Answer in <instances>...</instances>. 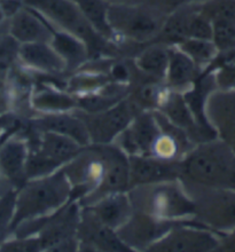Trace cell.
<instances>
[{
    "label": "cell",
    "instance_id": "obj_1",
    "mask_svg": "<svg viewBox=\"0 0 235 252\" xmlns=\"http://www.w3.org/2000/svg\"><path fill=\"white\" fill-rule=\"evenodd\" d=\"M62 170L71 186V199L80 206L130 188L129 156L115 143L83 147Z\"/></svg>",
    "mask_w": 235,
    "mask_h": 252
},
{
    "label": "cell",
    "instance_id": "obj_2",
    "mask_svg": "<svg viewBox=\"0 0 235 252\" xmlns=\"http://www.w3.org/2000/svg\"><path fill=\"white\" fill-rule=\"evenodd\" d=\"M23 5L39 13L54 29L78 37L86 44L90 60L123 58L118 45L106 39L91 26L72 0H22Z\"/></svg>",
    "mask_w": 235,
    "mask_h": 252
},
{
    "label": "cell",
    "instance_id": "obj_3",
    "mask_svg": "<svg viewBox=\"0 0 235 252\" xmlns=\"http://www.w3.org/2000/svg\"><path fill=\"white\" fill-rule=\"evenodd\" d=\"M70 201H72L71 186L62 167L47 176L28 179L16 191L10 232L21 222L57 212Z\"/></svg>",
    "mask_w": 235,
    "mask_h": 252
},
{
    "label": "cell",
    "instance_id": "obj_4",
    "mask_svg": "<svg viewBox=\"0 0 235 252\" xmlns=\"http://www.w3.org/2000/svg\"><path fill=\"white\" fill-rule=\"evenodd\" d=\"M235 153L218 138L195 145L180 160V178L204 187L231 188Z\"/></svg>",
    "mask_w": 235,
    "mask_h": 252
},
{
    "label": "cell",
    "instance_id": "obj_5",
    "mask_svg": "<svg viewBox=\"0 0 235 252\" xmlns=\"http://www.w3.org/2000/svg\"><path fill=\"white\" fill-rule=\"evenodd\" d=\"M128 194L133 210L159 220L179 222L194 219V203L179 179L139 185L130 188Z\"/></svg>",
    "mask_w": 235,
    "mask_h": 252
},
{
    "label": "cell",
    "instance_id": "obj_6",
    "mask_svg": "<svg viewBox=\"0 0 235 252\" xmlns=\"http://www.w3.org/2000/svg\"><path fill=\"white\" fill-rule=\"evenodd\" d=\"M79 217L78 202L70 201L50 216L19 223L8 236H37L41 251H78Z\"/></svg>",
    "mask_w": 235,
    "mask_h": 252
},
{
    "label": "cell",
    "instance_id": "obj_7",
    "mask_svg": "<svg viewBox=\"0 0 235 252\" xmlns=\"http://www.w3.org/2000/svg\"><path fill=\"white\" fill-rule=\"evenodd\" d=\"M167 17L145 2L136 5H108L107 20L115 44L141 47L154 43Z\"/></svg>",
    "mask_w": 235,
    "mask_h": 252
},
{
    "label": "cell",
    "instance_id": "obj_8",
    "mask_svg": "<svg viewBox=\"0 0 235 252\" xmlns=\"http://www.w3.org/2000/svg\"><path fill=\"white\" fill-rule=\"evenodd\" d=\"M180 181L194 203L195 221L219 235L235 229L234 189L204 187Z\"/></svg>",
    "mask_w": 235,
    "mask_h": 252
},
{
    "label": "cell",
    "instance_id": "obj_9",
    "mask_svg": "<svg viewBox=\"0 0 235 252\" xmlns=\"http://www.w3.org/2000/svg\"><path fill=\"white\" fill-rule=\"evenodd\" d=\"M75 113L85 125L91 143L96 145L113 143L119 133L124 131L126 126L131 123L135 114H138L128 97L106 110L86 113L76 109Z\"/></svg>",
    "mask_w": 235,
    "mask_h": 252
},
{
    "label": "cell",
    "instance_id": "obj_10",
    "mask_svg": "<svg viewBox=\"0 0 235 252\" xmlns=\"http://www.w3.org/2000/svg\"><path fill=\"white\" fill-rule=\"evenodd\" d=\"M219 234L193 220L177 222L148 251H217Z\"/></svg>",
    "mask_w": 235,
    "mask_h": 252
},
{
    "label": "cell",
    "instance_id": "obj_11",
    "mask_svg": "<svg viewBox=\"0 0 235 252\" xmlns=\"http://www.w3.org/2000/svg\"><path fill=\"white\" fill-rule=\"evenodd\" d=\"M161 132L155 110L140 111L113 143L128 156H152Z\"/></svg>",
    "mask_w": 235,
    "mask_h": 252
},
{
    "label": "cell",
    "instance_id": "obj_12",
    "mask_svg": "<svg viewBox=\"0 0 235 252\" xmlns=\"http://www.w3.org/2000/svg\"><path fill=\"white\" fill-rule=\"evenodd\" d=\"M176 223L163 221L133 210L131 217L116 230V234L130 251H148L149 248L166 235Z\"/></svg>",
    "mask_w": 235,
    "mask_h": 252
},
{
    "label": "cell",
    "instance_id": "obj_13",
    "mask_svg": "<svg viewBox=\"0 0 235 252\" xmlns=\"http://www.w3.org/2000/svg\"><path fill=\"white\" fill-rule=\"evenodd\" d=\"M77 240L78 251H130L116 232L103 225L85 206H80Z\"/></svg>",
    "mask_w": 235,
    "mask_h": 252
},
{
    "label": "cell",
    "instance_id": "obj_14",
    "mask_svg": "<svg viewBox=\"0 0 235 252\" xmlns=\"http://www.w3.org/2000/svg\"><path fill=\"white\" fill-rule=\"evenodd\" d=\"M205 116L217 138L235 153V89L215 90L205 102Z\"/></svg>",
    "mask_w": 235,
    "mask_h": 252
},
{
    "label": "cell",
    "instance_id": "obj_15",
    "mask_svg": "<svg viewBox=\"0 0 235 252\" xmlns=\"http://www.w3.org/2000/svg\"><path fill=\"white\" fill-rule=\"evenodd\" d=\"M129 178L130 188L176 180L180 178V160H164L153 156H129Z\"/></svg>",
    "mask_w": 235,
    "mask_h": 252
},
{
    "label": "cell",
    "instance_id": "obj_16",
    "mask_svg": "<svg viewBox=\"0 0 235 252\" xmlns=\"http://www.w3.org/2000/svg\"><path fill=\"white\" fill-rule=\"evenodd\" d=\"M7 31L17 43H50L53 29L36 10L23 6L8 20Z\"/></svg>",
    "mask_w": 235,
    "mask_h": 252
},
{
    "label": "cell",
    "instance_id": "obj_17",
    "mask_svg": "<svg viewBox=\"0 0 235 252\" xmlns=\"http://www.w3.org/2000/svg\"><path fill=\"white\" fill-rule=\"evenodd\" d=\"M30 106L34 115L68 113L77 109V100L75 95L53 83L34 80Z\"/></svg>",
    "mask_w": 235,
    "mask_h": 252
},
{
    "label": "cell",
    "instance_id": "obj_18",
    "mask_svg": "<svg viewBox=\"0 0 235 252\" xmlns=\"http://www.w3.org/2000/svg\"><path fill=\"white\" fill-rule=\"evenodd\" d=\"M31 126L40 131H51L65 135L85 147L91 145L89 132L80 117L73 111L57 114H38L28 118Z\"/></svg>",
    "mask_w": 235,
    "mask_h": 252
},
{
    "label": "cell",
    "instance_id": "obj_19",
    "mask_svg": "<svg viewBox=\"0 0 235 252\" xmlns=\"http://www.w3.org/2000/svg\"><path fill=\"white\" fill-rule=\"evenodd\" d=\"M19 63L38 75H67L65 62L50 43L21 44Z\"/></svg>",
    "mask_w": 235,
    "mask_h": 252
},
{
    "label": "cell",
    "instance_id": "obj_20",
    "mask_svg": "<svg viewBox=\"0 0 235 252\" xmlns=\"http://www.w3.org/2000/svg\"><path fill=\"white\" fill-rule=\"evenodd\" d=\"M85 208L89 209L103 225L115 232L128 221L133 212L128 191L113 192L103 196Z\"/></svg>",
    "mask_w": 235,
    "mask_h": 252
},
{
    "label": "cell",
    "instance_id": "obj_21",
    "mask_svg": "<svg viewBox=\"0 0 235 252\" xmlns=\"http://www.w3.org/2000/svg\"><path fill=\"white\" fill-rule=\"evenodd\" d=\"M202 70L188 55L176 46L170 45V57L164 83L170 90L185 92L196 82Z\"/></svg>",
    "mask_w": 235,
    "mask_h": 252
},
{
    "label": "cell",
    "instance_id": "obj_22",
    "mask_svg": "<svg viewBox=\"0 0 235 252\" xmlns=\"http://www.w3.org/2000/svg\"><path fill=\"white\" fill-rule=\"evenodd\" d=\"M52 29L53 34L50 44L65 62L67 75L77 71L90 61L89 50L82 39L66 31Z\"/></svg>",
    "mask_w": 235,
    "mask_h": 252
},
{
    "label": "cell",
    "instance_id": "obj_23",
    "mask_svg": "<svg viewBox=\"0 0 235 252\" xmlns=\"http://www.w3.org/2000/svg\"><path fill=\"white\" fill-rule=\"evenodd\" d=\"M169 57L170 45L152 43L140 47L131 59L135 68L143 75L164 82Z\"/></svg>",
    "mask_w": 235,
    "mask_h": 252
},
{
    "label": "cell",
    "instance_id": "obj_24",
    "mask_svg": "<svg viewBox=\"0 0 235 252\" xmlns=\"http://www.w3.org/2000/svg\"><path fill=\"white\" fill-rule=\"evenodd\" d=\"M98 33L115 44V37L107 20L108 3L102 0H72Z\"/></svg>",
    "mask_w": 235,
    "mask_h": 252
},
{
    "label": "cell",
    "instance_id": "obj_25",
    "mask_svg": "<svg viewBox=\"0 0 235 252\" xmlns=\"http://www.w3.org/2000/svg\"><path fill=\"white\" fill-rule=\"evenodd\" d=\"M176 46L192 59L202 71L208 68L218 55V50L212 40L187 38L181 40Z\"/></svg>",
    "mask_w": 235,
    "mask_h": 252
},
{
    "label": "cell",
    "instance_id": "obj_26",
    "mask_svg": "<svg viewBox=\"0 0 235 252\" xmlns=\"http://www.w3.org/2000/svg\"><path fill=\"white\" fill-rule=\"evenodd\" d=\"M199 9L211 22L215 21L235 22V0H204L200 2Z\"/></svg>",
    "mask_w": 235,
    "mask_h": 252
},
{
    "label": "cell",
    "instance_id": "obj_27",
    "mask_svg": "<svg viewBox=\"0 0 235 252\" xmlns=\"http://www.w3.org/2000/svg\"><path fill=\"white\" fill-rule=\"evenodd\" d=\"M20 45L8 33L0 37V78L6 79L10 70L19 63Z\"/></svg>",
    "mask_w": 235,
    "mask_h": 252
},
{
    "label": "cell",
    "instance_id": "obj_28",
    "mask_svg": "<svg viewBox=\"0 0 235 252\" xmlns=\"http://www.w3.org/2000/svg\"><path fill=\"white\" fill-rule=\"evenodd\" d=\"M212 23V41L219 53L235 50L234 21H215Z\"/></svg>",
    "mask_w": 235,
    "mask_h": 252
},
{
    "label": "cell",
    "instance_id": "obj_29",
    "mask_svg": "<svg viewBox=\"0 0 235 252\" xmlns=\"http://www.w3.org/2000/svg\"><path fill=\"white\" fill-rule=\"evenodd\" d=\"M16 190L0 192V243L9 235L15 212Z\"/></svg>",
    "mask_w": 235,
    "mask_h": 252
},
{
    "label": "cell",
    "instance_id": "obj_30",
    "mask_svg": "<svg viewBox=\"0 0 235 252\" xmlns=\"http://www.w3.org/2000/svg\"><path fill=\"white\" fill-rule=\"evenodd\" d=\"M198 3L193 12L191 19H189L187 28V38H194V39H208L212 40V23L211 21L203 15L200 12ZM186 38V39H187Z\"/></svg>",
    "mask_w": 235,
    "mask_h": 252
},
{
    "label": "cell",
    "instance_id": "obj_31",
    "mask_svg": "<svg viewBox=\"0 0 235 252\" xmlns=\"http://www.w3.org/2000/svg\"><path fill=\"white\" fill-rule=\"evenodd\" d=\"M0 251H41L37 236H7L0 243Z\"/></svg>",
    "mask_w": 235,
    "mask_h": 252
},
{
    "label": "cell",
    "instance_id": "obj_32",
    "mask_svg": "<svg viewBox=\"0 0 235 252\" xmlns=\"http://www.w3.org/2000/svg\"><path fill=\"white\" fill-rule=\"evenodd\" d=\"M202 1H204V0H145L143 2L167 17L181 7Z\"/></svg>",
    "mask_w": 235,
    "mask_h": 252
},
{
    "label": "cell",
    "instance_id": "obj_33",
    "mask_svg": "<svg viewBox=\"0 0 235 252\" xmlns=\"http://www.w3.org/2000/svg\"><path fill=\"white\" fill-rule=\"evenodd\" d=\"M10 113V93L6 79L0 78V117Z\"/></svg>",
    "mask_w": 235,
    "mask_h": 252
},
{
    "label": "cell",
    "instance_id": "obj_34",
    "mask_svg": "<svg viewBox=\"0 0 235 252\" xmlns=\"http://www.w3.org/2000/svg\"><path fill=\"white\" fill-rule=\"evenodd\" d=\"M217 251H235V229L219 236V247Z\"/></svg>",
    "mask_w": 235,
    "mask_h": 252
},
{
    "label": "cell",
    "instance_id": "obj_35",
    "mask_svg": "<svg viewBox=\"0 0 235 252\" xmlns=\"http://www.w3.org/2000/svg\"><path fill=\"white\" fill-rule=\"evenodd\" d=\"M108 5H136L142 3L145 0H102Z\"/></svg>",
    "mask_w": 235,
    "mask_h": 252
}]
</instances>
